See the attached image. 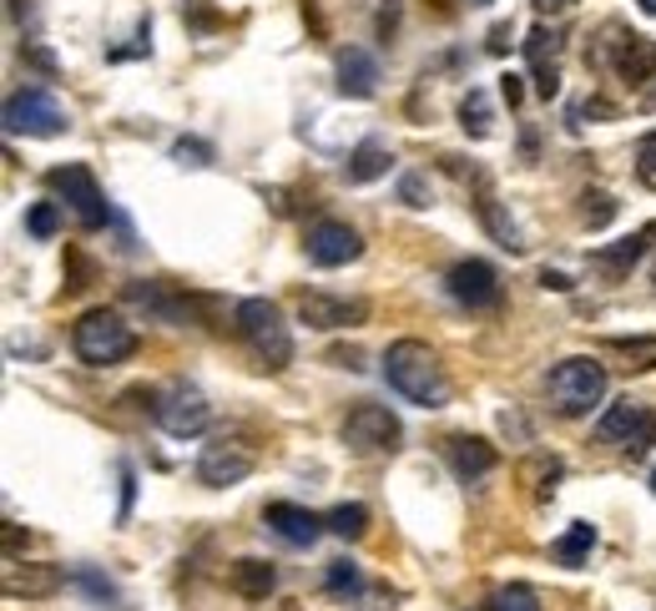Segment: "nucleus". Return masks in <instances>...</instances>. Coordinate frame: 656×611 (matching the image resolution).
I'll return each instance as SVG.
<instances>
[{
    "label": "nucleus",
    "instance_id": "obj_11",
    "mask_svg": "<svg viewBox=\"0 0 656 611\" xmlns=\"http://www.w3.org/2000/svg\"><path fill=\"white\" fill-rule=\"evenodd\" d=\"M444 288H450V299L460 303V309H470V313L501 309V299H505L501 274H495L485 258H460V264L444 274Z\"/></svg>",
    "mask_w": 656,
    "mask_h": 611
},
{
    "label": "nucleus",
    "instance_id": "obj_15",
    "mask_svg": "<svg viewBox=\"0 0 656 611\" xmlns=\"http://www.w3.org/2000/svg\"><path fill=\"white\" fill-rule=\"evenodd\" d=\"M121 299L131 303V309L152 313V319H162V324H192V299H182L172 283H127L121 288Z\"/></svg>",
    "mask_w": 656,
    "mask_h": 611
},
{
    "label": "nucleus",
    "instance_id": "obj_25",
    "mask_svg": "<svg viewBox=\"0 0 656 611\" xmlns=\"http://www.w3.org/2000/svg\"><path fill=\"white\" fill-rule=\"evenodd\" d=\"M389 162H394V152L379 142V137H369V142H358L354 152H348L344 178L348 182H374V178H384V172H389Z\"/></svg>",
    "mask_w": 656,
    "mask_h": 611
},
{
    "label": "nucleus",
    "instance_id": "obj_47",
    "mask_svg": "<svg viewBox=\"0 0 656 611\" xmlns=\"http://www.w3.org/2000/svg\"><path fill=\"white\" fill-rule=\"evenodd\" d=\"M652 491H656V470H652Z\"/></svg>",
    "mask_w": 656,
    "mask_h": 611
},
{
    "label": "nucleus",
    "instance_id": "obj_38",
    "mask_svg": "<svg viewBox=\"0 0 656 611\" xmlns=\"http://www.w3.org/2000/svg\"><path fill=\"white\" fill-rule=\"evenodd\" d=\"M525 76H501V96H505V101H510V107H520V101H525Z\"/></svg>",
    "mask_w": 656,
    "mask_h": 611
},
{
    "label": "nucleus",
    "instance_id": "obj_24",
    "mask_svg": "<svg viewBox=\"0 0 656 611\" xmlns=\"http://www.w3.org/2000/svg\"><path fill=\"white\" fill-rule=\"evenodd\" d=\"M591 551H596V526H585V521H571V530H566V536L550 546V561L566 566V571H581V566L591 561Z\"/></svg>",
    "mask_w": 656,
    "mask_h": 611
},
{
    "label": "nucleus",
    "instance_id": "obj_16",
    "mask_svg": "<svg viewBox=\"0 0 656 611\" xmlns=\"http://www.w3.org/2000/svg\"><path fill=\"white\" fill-rule=\"evenodd\" d=\"M66 587V571L51 561H15L6 566V597L11 601H41V597H56V591Z\"/></svg>",
    "mask_w": 656,
    "mask_h": 611
},
{
    "label": "nucleus",
    "instance_id": "obj_48",
    "mask_svg": "<svg viewBox=\"0 0 656 611\" xmlns=\"http://www.w3.org/2000/svg\"><path fill=\"white\" fill-rule=\"evenodd\" d=\"M475 6H490V0H475Z\"/></svg>",
    "mask_w": 656,
    "mask_h": 611
},
{
    "label": "nucleus",
    "instance_id": "obj_34",
    "mask_svg": "<svg viewBox=\"0 0 656 611\" xmlns=\"http://www.w3.org/2000/svg\"><path fill=\"white\" fill-rule=\"evenodd\" d=\"M399 203L405 207H430L434 197H430V178H424V172H405V178H399Z\"/></svg>",
    "mask_w": 656,
    "mask_h": 611
},
{
    "label": "nucleus",
    "instance_id": "obj_6",
    "mask_svg": "<svg viewBox=\"0 0 656 611\" xmlns=\"http://www.w3.org/2000/svg\"><path fill=\"white\" fill-rule=\"evenodd\" d=\"M338 435H344V444L354 450V455H394L399 440H405V425H399V415H394L389 405L358 399V405L344 415Z\"/></svg>",
    "mask_w": 656,
    "mask_h": 611
},
{
    "label": "nucleus",
    "instance_id": "obj_39",
    "mask_svg": "<svg viewBox=\"0 0 656 611\" xmlns=\"http://www.w3.org/2000/svg\"><path fill=\"white\" fill-rule=\"evenodd\" d=\"M394 21H399V0H384V11H379V36L384 41L394 36Z\"/></svg>",
    "mask_w": 656,
    "mask_h": 611
},
{
    "label": "nucleus",
    "instance_id": "obj_4",
    "mask_svg": "<svg viewBox=\"0 0 656 611\" xmlns=\"http://www.w3.org/2000/svg\"><path fill=\"white\" fill-rule=\"evenodd\" d=\"M606 364L591 360V354H571V360H561L556 369L546 374V395H550V409L556 415H566V420H581V415H591V405H601L606 399Z\"/></svg>",
    "mask_w": 656,
    "mask_h": 611
},
{
    "label": "nucleus",
    "instance_id": "obj_41",
    "mask_svg": "<svg viewBox=\"0 0 656 611\" xmlns=\"http://www.w3.org/2000/svg\"><path fill=\"white\" fill-rule=\"evenodd\" d=\"M540 283H546V288H556V293H571V278H566V274H556V268H546V274H540Z\"/></svg>",
    "mask_w": 656,
    "mask_h": 611
},
{
    "label": "nucleus",
    "instance_id": "obj_23",
    "mask_svg": "<svg viewBox=\"0 0 656 611\" xmlns=\"http://www.w3.org/2000/svg\"><path fill=\"white\" fill-rule=\"evenodd\" d=\"M652 238H656V223H646V228H642V233H632V238L611 243V248H596V253H591V264H596L601 274H606L611 283H616V278L632 274V264L646 253V243H652Z\"/></svg>",
    "mask_w": 656,
    "mask_h": 611
},
{
    "label": "nucleus",
    "instance_id": "obj_43",
    "mask_svg": "<svg viewBox=\"0 0 656 611\" xmlns=\"http://www.w3.org/2000/svg\"><path fill=\"white\" fill-rule=\"evenodd\" d=\"M21 540H25V530H21V526H6V556L21 551Z\"/></svg>",
    "mask_w": 656,
    "mask_h": 611
},
{
    "label": "nucleus",
    "instance_id": "obj_9",
    "mask_svg": "<svg viewBox=\"0 0 656 611\" xmlns=\"http://www.w3.org/2000/svg\"><path fill=\"white\" fill-rule=\"evenodd\" d=\"M152 420L172 435V440H192V435H203L213 425V405L197 384H172L168 395L152 399Z\"/></svg>",
    "mask_w": 656,
    "mask_h": 611
},
{
    "label": "nucleus",
    "instance_id": "obj_42",
    "mask_svg": "<svg viewBox=\"0 0 656 611\" xmlns=\"http://www.w3.org/2000/svg\"><path fill=\"white\" fill-rule=\"evenodd\" d=\"M329 360H334L338 369H358V354H354V349H334V354H329Z\"/></svg>",
    "mask_w": 656,
    "mask_h": 611
},
{
    "label": "nucleus",
    "instance_id": "obj_26",
    "mask_svg": "<svg viewBox=\"0 0 656 611\" xmlns=\"http://www.w3.org/2000/svg\"><path fill=\"white\" fill-rule=\"evenodd\" d=\"M323 526H329V536H338V540H358L364 530H369V505H358V501L334 505V511L323 516Z\"/></svg>",
    "mask_w": 656,
    "mask_h": 611
},
{
    "label": "nucleus",
    "instance_id": "obj_10",
    "mask_svg": "<svg viewBox=\"0 0 656 611\" xmlns=\"http://www.w3.org/2000/svg\"><path fill=\"white\" fill-rule=\"evenodd\" d=\"M66 127H72V121H66L61 101L51 92H41V86L15 92L11 101H6V132L11 137H61Z\"/></svg>",
    "mask_w": 656,
    "mask_h": 611
},
{
    "label": "nucleus",
    "instance_id": "obj_40",
    "mask_svg": "<svg viewBox=\"0 0 656 611\" xmlns=\"http://www.w3.org/2000/svg\"><path fill=\"white\" fill-rule=\"evenodd\" d=\"M131 495H137V475H131V470H121V521L131 516Z\"/></svg>",
    "mask_w": 656,
    "mask_h": 611
},
{
    "label": "nucleus",
    "instance_id": "obj_36",
    "mask_svg": "<svg viewBox=\"0 0 656 611\" xmlns=\"http://www.w3.org/2000/svg\"><path fill=\"white\" fill-rule=\"evenodd\" d=\"M636 178H642L646 187H656V132H646L642 147H636Z\"/></svg>",
    "mask_w": 656,
    "mask_h": 611
},
{
    "label": "nucleus",
    "instance_id": "obj_19",
    "mask_svg": "<svg viewBox=\"0 0 656 611\" xmlns=\"http://www.w3.org/2000/svg\"><path fill=\"white\" fill-rule=\"evenodd\" d=\"M338 92L354 96V101H369L379 92V61L364 46H344L338 51Z\"/></svg>",
    "mask_w": 656,
    "mask_h": 611
},
{
    "label": "nucleus",
    "instance_id": "obj_20",
    "mask_svg": "<svg viewBox=\"0 0 656 611\" xmlns=\"http://www.w3.org/2000/svg\"><path fill=\"white\" fill-rule=\"evenodd\" d=\"M611 61H616L621 82L642 86V82H652V76H656V41H652V36H636V31H621V41H616V51H611Z\"/></svg>",
    "mask_w": 656,
    "mask_h": 611
},
{
    "label": "nucleus",
    "instance_id": "obj_27",
    "mask_svg": "<svg viewBox=\"0 0 656 611\" xmlns=\"http://www.w3.org/2000/svg\"><path fill=\"white\" fill-rule=\"evenodd\" d=\"M460 127H465L470 137H490V132H495V111H490V96L480 92V86H470V96L460 101Z\"/></svg>",
    "mask_w": 656,
    "mask_h": 611
},
{
    "label": "nucleus",
    "instance_id": "obj_7",
    "mask_svg": "<svg viewBox=\"0 0 656 611\" xmlns=\"http://www.w3.org/2000/svg\"><path fill=\"white\" fill-rule=\"evenodd\" d=\"M252 470H258V450H252L243 435H217L213 444H203V455H197V480H203L207 491L243 485Z\"/></svg>",
    "mask_w": 656,
    "mask_h": 611
},
{
    "label": "nucleus",
    "instance_id": "obj_1",
    "mask_svg": "<svg viewBox=\"0 0 656 611\" xmlns=\"http://www.w3.org/2000/svg\"><path fill=\"white\" fill-rule=\"evenodd\" d=\"M384 379L394 395H405L419 409H444L450 405V374H444L440 354L424 339H394L384 349Z\"/></svg>",
    "mask_w": 656,
    "mask_h": 611
},
{
    "label": "nucleus",
    "instance_id": "obj_32",
    "mask_svg": "<svg viewBox=\"0 0 656 611\" xmlns=\"http://www.w3.org/2000/svg\"><path fill=\"white\" fill-rule=\"evenodd\" d=\"M323 587L334 591V597H354L364 587V576H358L354 561H329V576H323Z\"/></svg>",
    "mask_w": 656,
    "mask_h": 611
},
{
    "label": "nucleus",
    "instance_id": "obj_3",
    "mask_svg": "<svg viewBox=\"0 0 656 611\" xmlns=\"http://www.w3.org/2000/svg\"><path fill=\"white\" fill-rule=\"evenodd\" d=\"M72 349L76 360L92 364V369H111V364L137 354V329L117 309H86L72 329Z\"/></svg>",
    "mask_w": 656,
    "mask_h": 611
},
{
    "label": "nucleus",
    "instance_id": "obj_14",
    "mask_svg": "<svg viewBox=\"0 0 656 611\" xmlns=\"http://www.w3.org/2000/svg\"><path fill=\"white\" fill-rule=\"evenodd\" d=\"M520 51H525V66H530V82H536V96L550 101V96L561 92V36L540 21V25L525 31Z\"/></svg>",
    "mask_w": 656,
    "mask_h": 611
},
{
    "label": "nucleus",
    "instance_id": "obj_13",
    "mask_svg": "<svg viewBox=\"0 0 656 611\" xmlns=\"http://www.w3.org/2000/svg\"><path fill=\"white\" fill-rule=\"evenodd\" d=\"M303 248H309V264H319V268H348L364 258L358 228H348L338 217H319L309 228V238H303Z\"/></svg>",
    "mask_w": 656,
    "mask_h": 611
},
{
    "label": "nucleus",
    "instance_id": "obj_5",
    "mask_svg": "<svg viewBox=\"0 0 656 611\" xmlns=\"http://www.w3.org/2000/svg\"><path fill=\"white\" fill-rule=\"evenodd\" d=\"M46 187L56 192V203H66V207H72V217L82 223L86 233H96V228H107V223H111V203H107V192L96 187L92 168H82V162L51 168V172H46Z\"/></svg>",
    "mask_w": 656,
    "mask_h": 611
},
{
    "label": "nucleus",
    "instance_id": "obj_46",
    "mask_svg": "<svg viewBox=\"0 0 656 611\" xmlns=\"http://www.w3.org/2000/svg\"><path fill=\"white\" fill-rule=\"evenodd\" d=\"M642 11H646V15H656V0H642Z\"/></svg>",
    "mask_w": 656,
    "mask_h": 611
},
{
    "label": "nucleus",
    "instance_id": "obj_2",
    "mask_svg": "<svg viewBox=\"0 0 656 611\" xmlns=\"http://www.w3.org/2000/svg\"><path fill=\"white\" fill-rule=\"evenodd\" d=\"M233 329L243 334V344L252 349V360H258L262 369H273V374L288 369V360H293V334H288V319L273 299H243L238 309H233Z\"/></svg>",
    "mask_w": 656,
    "mask_h": 611
},
{
    "label": "nucleus",
    "instance_id": "obj_35",
    "mask_svg": "<svg viewBox=\"0 0 656 611\" xmlns=\"http://www.w3.org/2000/svg\"><path fill=\"white\" fill-rule=\"evenodd\" d=\"M172 157H178L182 168H207V162H213V147H207V142H192V137H182V142L172 147Z\"/></svg>",
    "mask_w": 656,
    "mask_h": 611
},
{
    "label": "nucleus",
    "instance_id": "obj_28",
    "mask_svg": "<svg viewBox=\"0 0 656 611\" xmlns=\"http://www.w3.org/2000/svg\"><path fill=\"white\" fill-rule=\"evenodd\" d=\"M611 354L632 364V369H656V334H632V339H606Z\"/></svg>",
    "mask_w": 656,
    "mask_h": 611
},
{
    "label": "nucleus",
    "instance_id": "obj_45",
    "mask_svg": "<svg viewBox=\"0 0 656 611\" xmlns=\"http://www.w3.org/2000/svg\"><path fill=\"white\" fill-rule=\"evenodd\" d=\"M536 6H540V11H571L576 0H536Z\"/></svg>",
    "mask_w": 656,
    "mask_h": 611
},
{
    "label": "nucleus",
    "instance_id": "obj_17",
    "mask_svg": "<svg viewBox=\"0 0 656 611\" xmlns=\"http://www.w3.org/2000/svg\"><path fill=\"white\" fill-rule=\"evenodd\" d=\"M262 526L273 530L278 540H283V546H313V540L323 536V516H313V511H303V505H293V501H273L268 505V511H262Z\"/></svg>",
    "mask_w": 656,
    "mask_h": 611
},
{
    "label": "nucleus",
    "instance_id": "obj_30",
    "mask_svg": "<svg viewBox=\"0 0 656 611\" xmlns=\"http://www.w3.org/2000/svg\"><path fill=\"white\" fill-rule=\"evenodd\" d=\"M56 228H61V213H56V197H46V203H31L25 207V233L31 238H56Z\"/></svg>",
    "mask_w": 656,
    "mask_h": 611
},
{
    "label": "nucleus",
    "instance_id": "obj_33",
    "mask_svg": "<svg viewBox=\"0 0 656 611\" xmlns=\"http://www.w3.org/2000/svg\"><path fill=\"white\" fill-rule=\"evenodd\" d=\"M92 278H96L92 258H86L82 248H66V293H82V288H92Z\"/></svg>",
    "mask_w": 656,
    "mask_h": 611
},
{
    "label": "nucleus",
    "instance_id": "obj_31",
    "mask_svg": "<svg viewBox=\"0 0 656 611\" xmlns=\"http://www.w3.org/2000/svg\"><path fill=\"white\" fill-rule=\"evenodd\" d=\"M616 217V197L611 192H581V223L585 228H606Z\"/></svg>",
    "mask_w": 656,
    "mask_h": 611
},
{
    "label": "nucleus",
    "instance_id": "obj_12",
    "mask_svg": "<svg viewBox=\"0 0 656 611\" xmlns=\"http://www.w3.org/2000/svg\"><path fill=\"white\" fill-rule=\"evenodd\" d=\"M299 319L319 334H344V329L369 324V303L364 299H344V293H323V288H309L299 299Z\"/></svg>",
    "mask_w": 656,
    "mask_h": 611
},
{
    "label": "nucleus",
    "instance_id": "obj_18",
    "mask_svg": "<svg viewBox=\"0 0 656 611\" xmlns=\"http://www.w3.org/2000/svg\"><path fill=\"white\" fill-rule=\"evenodd\" d=\"M444 460H450V470L465 480V485H475V480H485L490 470L501 465V450L490 440H480V435H450V440H444Z\"/></svg>",
    "mask_w": 656,
    "mask_h": 611
},
{
    "label": "nucleus",
    "instance_id": "obj_29",
    "mask_svg": "<svg viewBox=\"0 0 656 611\" xmlns=\"http://www.w3.org/2000/svg\"><path fill=\"white\" fill-rule=\"evenodd\" d=\"M485 611H540V597H536V587H525V581H510V587H501L495 597H490Z\"/></svg>",
    "mask_w": 656,
    "mask_h": 611
},
{
    "label": "nucleus",
    "instance_id": "obj_22",
    "mask_svg": "<svg viewBox=\"0 0 656 611\" xmlns=\"http://www.w3.org/2000/svg\"><path fill=\"white\" fill-rule=\"evenodd\" d=\"M475 213H480V228H485L490 238L501 243L505 253H525V238H520V228H515L510 207H505L490 187H480V192H475Z\"/></svg>",
    "mask_w": 656,
    "mask_h": 611
},
{
    "label": "nucleus",
    "instance_id": "obj_21",
    "mask_svg": "<svg viewBox=\"0 0 656 611\" xmlns=\"http://www.w3.org/2000/svg\"><path fill=\"white\" fill-rule=\"evenodd\" d=\"M227 587L243 601H268L278 591V566L262 561V556H243V561L227 566Z\"/></svg>",
    "mask_w": 656,
    "mask_h": 611
},
{
    "label": "nucleus",
    "instance_id": "obj_44",
    "mask_svg": "<svg viewBox=\"0 0 656 611\" xmlns=\"http://www.w3.org/2000/svg\"><path fill=\"white\" fill-rule=\"evenodd\" d=\"M505 36H510V25H495L490 31V51H505Z\"/></svg>",
    "mask_w": 656,
    "mask_h": 611
},
{
    "label": "nucleus",
    "instance_id": "obj_8",
    "mask_svg": "<svg viewBox=\"0 0 656 611\" xmlns=\"http://www.w3.org/2000/svg\"><path fill=\"white\" fill-rule=\"evenodd\" d=\"M596 440L642 455V450H652L656 444V409L642 405V399H616V405L596 420Z\"/></svg>",
    "mask_w": 656,
    "mask_h": 611
},
{
    "label": "nucleus",
    "instance_id": "obj_37",
    "mask_svg": "<svg viewBox=\"0 0 656 611\" xmlns=\"http://www.w3.org/2000/svg\"><path fill=\"white\" fill-rule=\"evenodd\" d=\"M76 581H82V587L92 591V597H101V601L111 597V581H101V576H96V571H76Z\"/></svg>",
    "mask_w": 656,
    "mask_h": 611
}]
</instances>
